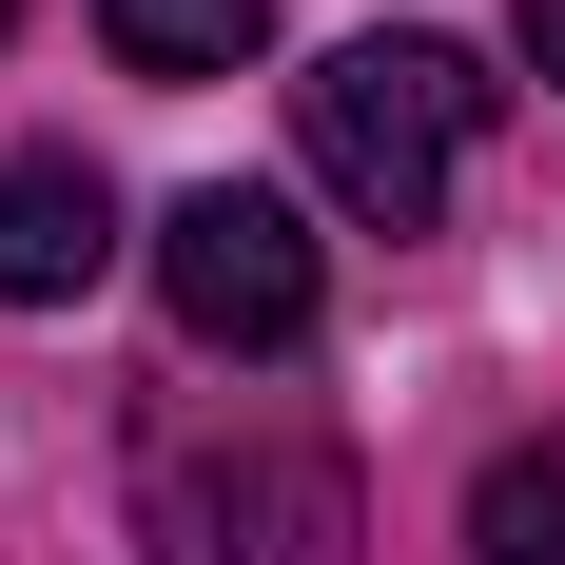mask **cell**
<instances>
[{
    "label": "cell",
    "instance_id": "obj_1",
    "mask_svg": "<svg viewBox=\"0 0 565 565\" xmlns=\"http://www.w3.org/2000/svg\"><path fill=\"white\" fill-rule=\"evenodd\" d=\"M468 117H488V78H468L449 40H332L312 78H292V137H312V175H332L371 234H429V215H449Z\"/></svg>",
    "mask_w": 565,
    "mask_h": 565
},
{
    "label": "cell",
    "instance_id": "obj_2",
    "mask_svg": "<svg viewBox=\"0 0 565 565\" xmlns=\"http://www.w3.org/2000/svg\"><path fill=\"white\" fill-rule=\"evenodd\" d=\"M157 292L195 351H292L312 332V215L292 195H254V175H195L157 215Z\"/></svg>",
    "mask_w": 565,
    "mask_h": 565
},
{
    "label": "cell",
    "instance_id": "obj_3",
    "mask_svg": "<svg viewBox=\"0 0 565 565\" xmlns=\"http://www.w3.org/2000/svg\"><path fill=\"white\" fill-rule=\"evenodd\" d=\"M98 274H117L98 157H0V312H78Z\"/></svg>",
    "mask_w": 565,
    "mask_h": 565
},
{
    "label": "cell",
    "instance_id": "obj_4",
    "mask_svg": "<svg viewBox=\"0 0 565 565\" xmlns=\"http://www.w3.org/2000/svg\"><path fill=\"white\" fill-rule=\"evenodd\" d=\"M98 40L137 78H234V58L274 40V0H98Z\"/></svg>",
    "mask_w": 565,
    "mask_h": 565
},
{
    "label": "cell",
    "instance_id": "obj_5",
    "mask_svg": "<svg viewBox=\"0 0 565 565\" xmlns=\"http://www.w3.org/2000/svg\"><path fill=\"white\" fill-rule=\"evenodd\" d=\"M468 546L488 565H565V449H508L488 488H468Z\"/></svg>",
    "mask_w": 565,
    "mask_h": 565
},
{
    "label": "cell",
    "instance_id": "obj_6",
    "mask_svg": "<svg viewBox=\"0 0 565 565\" xmlns=\"http://www.w3.org/2000/svg\"><path fill=\"white\" fill-rule=\"evenodd\" d=\"M508 40H526V78H565V0H526V20H508Z\"/></svg>",
    "mask_w": 565,
    "mask_h": 565
}]
</instances>
